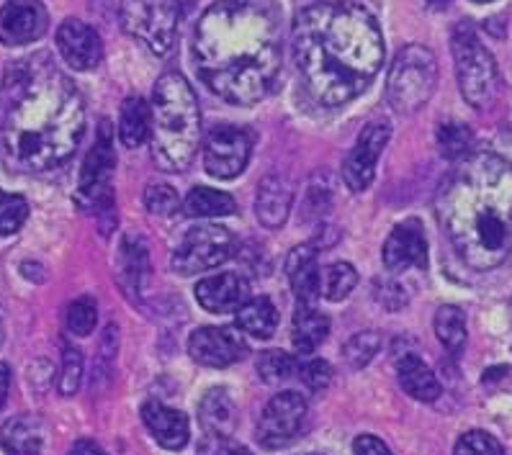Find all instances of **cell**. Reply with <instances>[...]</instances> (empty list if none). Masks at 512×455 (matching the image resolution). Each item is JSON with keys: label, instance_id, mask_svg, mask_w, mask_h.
Segmentation results:
<instances>
[{"label": "cell", "instance_id": "83f0119b", "mask_svg": "<svg viewBox=\"0 0 512 455\" xmlns=\"http://www.w3.org/2000/svg\"><path fill=\"white\" fill-rule=\"evenodd\" d=\"M121 283L132 294H142V286L147 281V273H150V263H147V247L139 237H127L124 245H121Z\"/></svg>", "mask_w": 512, "mask_h": 455}, {"label": "cell", "instance_id": "44dd1931", "mask_svg": "<svg viewBox=\"0 0 512 455\" xmlns=\"http://www.w3.org/2000/svg\"><path fill=\"white\" fill-rule=\"evenodd\" d=\"M294 204V188L284 175H268L258 186L255 196V216L268 229L284 227Z\"/></svg>", "mask_w": 512, "mask_h": 455}, {"label": "cell", "instance_id": "e575fe53", "mask_svg": "<svg viewBox=\"0 0 512 455\" xmlns=\"http://www.w3.org/2000/svg\"><path fill=\"white\" fill-rule=\"evenodd\" d=\"M29 219V201L16 193L0 191V234H16Z\"/></svg>", "mask_w": 512, "mask_h": 455}, {"label": "cell", "instance_id": "9a60e30c", "mask_svg": "<svg viewBox=\"0 0 512 455\" xmlns=\"http://www.w3.org/2000/svg\"><path fill=\"white\" fill-rule=\"evenodd\" d=\"M47 24L49 16L42 0H8L0 11V42L6 47H24L42 39Z\"/></svg>", "mask_w": 512, "mask_h": 455}, {"label": "cell", "instance_id": "f6af8a7d", "mask_svg": "<svg viewBox=\"0 0 512 455\" xmlns=\"http://www.w3.org/2000/svg\"><path fill=\"white\" fill-rule=\"evenodd\" d=\"M214 455H250V450L242 448V445L227 443V440H224V445H222V448H219Z\"/></svg>", "mask_w": 512, "mask_h": 455}, {"label": "cell", "instance_id": "5bb4252c", "mask_svg": "<svg viewBox=\"0 0 512 455\" xmlns=\"http://www.w3.org/2000/svg\"><path fill=\"white\" fill-rule=\"evenodd\" d=\"M188 353L206 368H227L247 353V342L237 327H201L188 340Z\"/></svg>", "mask_w": 512, "mask_h": 455}, {"label": "cell", "instance_id": "7a4b0ae2", "mask_svg": "<svg viewBox=\"0 0 512 455\" xmlns=\"http://www.w3.org/2000/svg\"><path fill=\"white\" fill-rule=\"evenodd\" d=\"M296 72L314 101L345 106L379 75L384 36L358 3L325 0L304 8L291 34Z\"/></svg>", "mask_w": 512, "mask_h": 455}, {"label": "cell", "instance_id": "d6a6232c", "mask_svg": "<svg viewBox=\"0 0 512 455\" xmlns=\"http://www.w3.org/2000/svg\"><path fill=\"white\" fill-rule=\"evenodd\" d=\"M438 144H440V152H443L448 160H464L466 155H471L474 137H471L469 126L464 124H440Z\"/></svg>", "mask_w": 512, "mask_h": 455}, {"label": "cell", "instance_id": "b9f144b4", "mask_svg": "<svg viewBox=\"0 0 512 455\" xmlns=\"http://www.w3.org/2000/svg\"><path fill=\"white\" fill-rule=\"evenodd\" d=\"M353 453L356 455H392V450L386 448V445L381 443L379 438H374V435H361V438H356V443H353Z\"/></svg>", "mask_w": 512, "mask_h": 455}, {"label": "cell", "instance_id": "9c48e42d", "mask_svg": "<svg viewBox=\"0 0 512 455\" xmlns=\"http://www.w3.org/2000/svg\"><path fill=\"white\" fill-rule=\"evenodd\" d=\"M114 165V129H111V121L103 119L101 126H98L93 150L85 157L83 173H80V209L93 211V214H109V211H114V193H111V173H114Z\"/></svg>", "mask_w": 512, "mask_h": 455}, {"label": "cell", "instance_id": "d590c367", "mask_svg": "<svg viewBox=\"0 0 512 455\" xmlns=\"http://www.w3.org/2000/svg\"><path fill=\"white\" fill-rule=\"evenodd\" d=\"M381 348V337L376 332H358L348 340L345 345V360H348L353 368H363L371 363L376 353Z\"/></svg>", "mask_w": 512, "mask_h": 455}, {"label": "cell", "instance_id": "4dcf8cb0", "mask_svg": "<svg viewBox=\"0 0 512 455\" xmlns=\"http://www.w3.org/2000/svg\"><path fill=\"white\" fill-rule=\"evenodd\" d=\"M356 283L358 273L350 263H332L322 270V294L327 301H343Z\"/></svg>", "mask_w": 512, "mask_h": 455}, {"label": "cell", "instance_id": "ac0fdd59", "mask_svg": "<svg viewBox=\"0 0 512 455\" xmlns=\"http://www.w3.org/2000/svg\"><path fill=\"white\" fill-rule=\"evenodd\" d=\"M196 301L211 314H232L250 301V283L240 273L204 278L196 286Z\"/></svg>", "mask_w": 512, "mask_h": 455}, {"label": "cell", "instance_id": "603a6c76", "mask_svg": "<svg viewBox=\"0 0 512 455\" xmlns=\"http://www.w3.org/2000/svg\"><path fill=\"white\" fill-rule=\"evenodd\" d=\"M0 445L11 455H39L44 445L42 422L31 414L13 417L0 430Z\"/></svg>", "mask_w": 512, "mask_h": 455}, {"label": "cell", "instance_id": "ffe728a7", "mask_svg": "<svg viewBox=\"0 0 512 455\" xmlns=\"http://www.w3.org/2000/svg\"><path fill=\"white\" fill-rule=\"evenodd\" d=\"M142 422L150 430L152 438L165 450H181L191 438L188 417L178 409H170L160 402H150L142 407Z\"/></svg>", "mask_w": 512, "mask_h": 455}, {"label": "cell", "instance_id": "4316f807", "mask_svg": "<svg viewBox=\"0 0 512 455\" xmlns=\"http://www.w3.org/2000/svg\"><path fill=\"white\" fill-rule=\"evenodd\" d=\"M276 327L278 312L276 306L271 304V299H266V296L250 299L242 309H237V330L245 332V335L268 340V337H273Z\"/></svg>", "mask_w": 512, "mask_h": 455}, {"label": "cell", "instance_id": "f546056e", "mask_svg": "<svg viewBox=\"0 0 512 455\" xmlns=\"http://www.w3.org/2000/svg\"><path fill=\"white\" fill-rule=\"evenodd\" d=\"M237 211V201L229 193L214 191V188H193L186 198V214L188 216H227Z\"/></svg>", "mask_w": 512, "mask_h": 455}, {"label": "cell", "instance_id": "60d3db41", "mask_svg": "<svg viewBox=\"0 0 512 455\" xmlns=\"http://www.w3.org/2000/svg\"><path fill=\"white\" fill-rule=\"evenodd\" d=\"M374 299L379 301L384 309L389 312H397L407 304V294H404V288L399 286L397 281H376L374 283Z\"/></svg>", "mask_w": 512, "mask_h": 455}, {"label": "cell", "instance_id": "ba28073f", "mask_svg": "<svg viewBox=\"0 0 512 455\" xmlns=\"http://www.w3.org/2000/svg\"><path fill=\"white\" fill-rule=\"evenodd\" d=\"M119 18L121 29L157 57H165L173 49L178 0H121Z\"/></svg>", "mask_w": 512, "mask_h": 455}, {"label": "cell", "instance_id": "30bf717a", "mask_svg": "<svg viewBox=\"0 0 512 455\" xmlns=\"http://www.w3.org/2000/svg\"><path fill=\"white\" fill-rule=\"evenodd\" d=\"M232 252H235V237L227 227L196 224L186 229L181 242L175 245L170 265L181 276H196V273L222 265L224 260L232 258Z\"/></svg>", "mask_w": 512, "mask_h": 455}, {"label": "cell", "instance_id": "cb8c5ba5", "mask_svg": "<svg viewBox=\"0 0 512 455\" xmlns=\"http://www.w3.org/2000/svg\"><path fill=\"white\" fill-rule=\"evenodd\" d=\"M152 132V108L142 96H129L121 106L119 137L124 147L137 150L150 139Z\"/></svg>", "mask_w": 512, "mask_h": 455}, {"label": "cell", "instance_id": "ab89813d", "mask_svg": "<svg viewBox=\"0 0 512 455\" xmlns=\"http://www.w3.org/2000/svg\"><path fill=\"white\" fill-rule=\"evenodd\" d=\"M299 376H302V381L312 391H322V389H327V386H330L332 368H330V363H327V360L314 358V360H309V363H304V366L299 368Z\"/></svg>", "mask_w": 512, "mask_h": 455}, {"label": "cell", "instance_id": "d6986e66", "mask_svg": "<svg viewBox=\"0 0 512 455\" xmlns=\"http://www.w3.org/2000/svg\"><path fill=\"white\" fill-rule=\"evenodd\" d=\"M286 273H289V283L291 288H294L299 304L314 306L317 301H320L322 273H320V263H317V247L314 245L294 247L289 260H286Z\"/></svg>", "mask_w": 512, "mask_h": 455}, {"label": "cell", "instance_id": "ee69618b", "mask_svg": "<svg viewBox=\"0 0 512 455\" xmlns=\"http://www.w3.org/2000/svg\"><path fill=\"white\" fill-rule=\"evenodd\" d=\"M8 389H11V368L6 363H0V409L6 404Z\"/></svg>", "mask_w": 512, "mask_h": 455}, {"label": "cell", "instance_id": "bcb514c9", "mask_svg": "<svg viewBox=\"0 0 512 455\" xmlns=\"http://www.w3.org/2000/svg\"><path fill=\"white\" fill-rule=\"evenodd\" d=\"M430 6H435V8H440V6H446V3H451V0H428Z\"/></svg>", "mask_w": 512, "mask_h": 455}, {"label": "cell", "instance_id": "7402d4cb", "mask_svg": "<svg viewBox=\"0 0 512 455\" xmlns=\"http://www.w3.org/2000/svg\"><path fill=\"white\" fill-rule=\"evenodd\" d=\"M199 422L204 432L214 440H229L235 435L237 427V409L235 402L229 399L224 389H211L209 394L201 399L199 407Z\"/></svg>", "mask_w": 512, "mask_h": 455}, {"label": "cell", "instance_id": "277c9868", "mask_svg": "<svg viewBox=\"0 0 512 455\" xmlns=\"http://www.w3.org/2000/svg\"><path fill=\"white\" fill-rule=\"evenodd\" d=\"M438 216L466 265L492 270L512 252V165L494 152H471L448 175Z\"/></svg>", "mask_w": 512, "mask_h": 455}, {"label": "cell", "instance_id": "4fadbf2b", "mask_svg": "<svg viewBox=\"0 0 512 455\" xmlns=\"http://www.w3.org/2000/svg\"><path fill=\"white\" fill-rule=\"evenodd\" d=\"M389 137H392V129H389L386 121H371V124L363 129L361 137L353 144V150L345 157L343 165V180L350 191L361 193L374 183L376 162H379Z\"/></svg>", "mask_w": 512, "mask_h": 455}, {"label": "cell", "instance_id": "8992f818", "mask_svg": "<svg viewBox=\"0 0 512 455\" xmlns=\"http://www.w3.org/2000/svg\"><path fill=\"white\" fill-rule=\"evenodd\" d=\"M451 47L461 96L474 108H487L497 96V85H500L492 54L482 47L479 36L469 24L456 26Z\"/></svg>", "mask_w": 512, "mask_h": 455}, {"label": "cell", "instance_id": "74e56055", "mask_svg": "<svg viewBox=\"0 0 512 455\" xmlns=\"http://www.w3.org/2000/svg\"><path fill=\"white\" fill-rule=\"evenodd\" d=\"M178 204H181V198L168 183H150L145 188V206L150 214L170 216L173 211H178Z\"/></svg>", "mask_w": 512, "mask_h": 455}, {"label": "cell", "instance_id": "e0dca14e", "mask_svg": "<svg viewBox=\"0 0 512 455\" xmlns=\"http://www.w3.org/2000/svg\"><path fill=\"white\" fill-rule=\"evenodd\" d=\"M384 265L392 273L407 268H428V240L417 222H402L384 242Z\"/></svg>", "mask_w": 512, "mask_h": 455}, {"label": "cell", "instance_id": "5b68a950", "mask_svg": "<svg viewBox=\"0 0 512 455\" xmlns=\"http://www.w3.org/2000/svg\"><path fill=\"white\" fill-rule=\"evenodd\" d=\"M152 157L168 173H183L201 144V111L181 72H165L152 90Z\"/></svg>", "mask_w": 512, "mask_h": 455}, {"label": "cell", "instance_id": "2e32d148", "mask_svg": "<svg viewBox=\"0 0 512 455\" xmlns=\"http://www.w3.org/2000/svg\"><path fill=\"white\" fill-rule=\"evenodd\" d=\"M57 49H60L62 60L80 72L93 70L103 60L101 36L78 18H67L65 24L57 29Z\"/></svg>", "mask_w": 512, "mask_h": 455}, {"label": "cell", "instance_id": "7dc6e473", "mask_svg": "<svg viewBox=\"0 0 512 455\" xmlns=\"http://www.w3.org/2000/svg\"><path fill=\"white\" fill-rule=\"evenodd\" d=\"M474 3H489V0H474Z\"/></svg>", "mask_w": 512, "mask_h": 455}, {"label": "cell", "instance_id": "7bdbcfd3", "mask_svg": "<svg viewBox=\"0 0 512 455\" xmlns=\"http://www.w3.org/2000/svg\"><path fill=\"white\" fill-rule=\"evenodd\" d=\"M70 455H106V453H103L93 440H78V443L70 448Z\"/></svg>", "mask_w": 512, "mask_h": 455}, {"label": "cell", "instance_id": "6da1fadb", "mask_svg": "<svg viewBox=\"0 0 512 455\" xmlns=\"http://www.w3.org/2000/svg\"><path fill=\"white\" fill-rule=\"evenodd\" d=\"M193 62L211 93L224 101H263L281 70L276 0H214L193 31Z\"/></svg>", "mask_w": 512, "mask_h": 455}, {"label": "cell", "instance_id": "836d02e7", "mask_svg": "<svg viewBox=\"0 0 512 455\" xmlns=\"http://www.w3.org/2000/svg\"><path fill=\"white\" fill-rule=\"evenodd\" d=\"M65 322H67V330L73 332L78 337H88L93 332L98 322V304L93 296H80L75 299L73 304L67 306V314H65Z\"/></svg>", "mask_w": 512, "mask_h": 455}, {"label": "cell", "instance_id": "484cf974", "mask_svg": "<svg viewBox=\"0 0 512 455\" xmlns=\"http://www.w3.org/2000/svg\"><path fill=\"white\" fill-rule=\"evenodd\" d=\"M330 332V319L320 314L314 306H302L294 314V327H291V340L294 348L302 355H312L325 342Z\"/></svg>", "mask_w": 512, "mask_h": 455}, {"label": "cell", "instance_id": "c3c4849f", "mask_svg": "<svg viewBox=\"0 0 512 455\" xmlns=\"http://www.w3.org/2000/svg\"><path fill=\"white\" fill-rule=\"evenodd\" d=\"M307 455H317V453H307Z\"/></svg>", "mask_w": 512, "mask_h": 455}, {"label": "cell", "instance_id": "d4e9b609", "mask_svg": "<svg viewBox=\"0 0 512 455\" xmlns=\"http://www.w3.org/2000/svg\"><path fill=\"white\" fill-rule=\"evenodd\" d=\"M399 384L417 402H435L440 396V381L430 371L428 363H422L417 355H404L399 360Z\"/></svg>", "mask_w": 512, "mask_h": 455}, {"label": "cell", "instance_id": "8fae6325", "mask_svg": "<svg viewBox=\"0 0 512 455\" xmlns=\"http://www.w3.org/2000/svg\"><path fill=\"white\" fill-rule=\"evenodd\" d=\"M307 402L296 391H281L266 404L258 422V443L266 450H281L302 432Z\"/></svg>", "mask_w": 512, "mask_h": 455}, {"label": "cell", "instance_id": "f35d334b", "mask_svg": "<svg viewBox=\"0 0 512 455\" xmlns=\"http://www.w3.org/2000/svg\"><path fill=\"white\" fill-rule=\"evenodd\" d=\"M83 381V355L75 348H65V358H62V376H60V394L73 396L80 389Z\"/></svg>", "mask_w": 512, "mask_h": 455}, {"label": "cell", "instance_id": "52a82bcc", "mask_svg": "<svg viewBox=\"0 0 512 455\" xmlns=\"http://www.w3.org/2000/svg\"><path fill=\"white\" fill-rule=\"evenodd\" d=\"M438 83V62L428 47L410 44L397 54L389 80H386V96L397 111L412 114L422 108L433 96Z\"/></svg>", "mask_w": 512, "mask_h": 455}, {"label": "cell", "instance_id": "1f68e13d", "mask_svg": "<svg viewBox=\"0 0 512 455\" xmlns=\"http://www.w3.org/2000/svg\"><path fill=\"white\" fill-rule=\"evenodd\" d=\"M296 368L299 366H296L294 355L284 353V350H268V353H263L258 358L260 378L271 386L286 384V381L296 373Z\"/></svg>", "mask_w": 512, "mask_h": 455}, {"label": "cell", "instance_id": "3957f363", "mask_svg": "<svg viewBox=\"0 0 512 455\" xmlns=\"http://www.w3.org/2000/svg\"><path fill=\"white\" fill-rule=\"evenodd\" d=\"M3 150L24 173L60 168L85 134V103L78 85L49 62H29L8 75Z\"/></svg>", "mask_w": 512, "mask_h": 455}, {"label": "cell", "instance_id": "8d00e7d4", "mask_svg": "<svg viewBox=\"0 0 512 455\" xmlns=\"http://www.w3.org/2000/svg\"><path fill=\"white\" fill-rule=\"evenodd\" d=\"M453 455H505V448H502L500 440L492 438L489 432L471 430L458 438Z\"/></svg>", "mask_w": 512, "mask_h": 455}, {"label": "cell", "instance_id": "f1b7e54d", "mask_svg": "<svg viewBox=\"0 0 512 455\" xmlns=\"http://www.w3.org/2000/svg\"><path fill=\"white\" fill-rule=\"evenodd\" d=\"M435 335L446 345L453 358L464 353L466 348V319L458 306H440L435 312Z\"/></svg>", "mask_w": 512, "mask_h": 455}, {"label": "cell", "instance_id": "7c38bea8", "mask_svg": "<svg viewBox=\"0 0 512 455\" xmlns=\"http://www.w3.org/2000/svg\"><path fill=\"white\" fill-rule=\"evenodd\" d=\"M253 150L250 134L235 129V126H219L206 137L204 144V165L214 178L229 180L245 170Z\"/></svg>", "mask_w": 512, "mask_h": 455}]
</instances>
